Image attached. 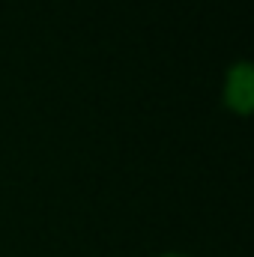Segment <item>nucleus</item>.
<instances>
[{
	"mask_svg": "<svg viewBox=\"0 0 254 257\" xmlns=\"http://www.w3.org/2000/svg\"><path fill=\"white\" fill-rule=\"evenodd\" d=\"M224 108L239 114V117H248L254 108V69L248 60H239L227 69L224 75Z\"/></svg>",
	"mask_w": 254,
	"mask_h": 257,
	"instance_id": "f257e3e1",
	"label": "nucleus"
},
{
	"mask_svg": "<svg viewBox=\"0 0 254 257\" xmlns=\"http://www.w3.org/2000/svg\"><path fill=\"white\" fill-rule=\"evenodd\" d=\"M162 257H186V254H162Z\"/></svg>",
	"mask_w": 254,
	"mask_h": 257,
	"instance_id": "f03ea898",
	"label": "nucleus"
}]
</instances>
